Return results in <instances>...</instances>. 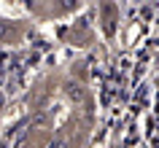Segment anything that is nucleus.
I'll use <instances>...</instances> for the list:
<instances>
[{
    "mask_svg": "<svg viewBox=\"0 0 159 148\" xmlns=\"http://www.w3.org/2000/svg\"><path fill=\"white\" fill-rule=\"evenodd\" d=\"M65 92H67V97L75 100V102H84V97H86V94H84V86H81V83H73V81L65 86Z\"/></svg>",
    "mask_w": 159,
    "mask_h": 148,
    "instance_id": "f257e3e1",
    "label": "nucleus"
},
{
    "mask_svg": "<svg viewBox=\"0 0 159 148\" xmlns=\"http://www.w3.org/2000/svg\"><path fill=\"white\" fill-rule=\"evenodd\" d=\"M67 146H70V140H67V137H59V140H57V143H54L51 148H67Z\"/></svg>",
    "mask_w": 159,
    "mask_h": 148,
    "instance_id": "f03ea898",
    "label": "nucleus"
},
{
    "mask_svg": "<svg viewBox=\"0 0 159 148\" xmlns=\"http://www.w3.org/2000/svg\"><path fill=\"white\" fill-rule=\"evenodd\" d=\"M8 33H11L8 25H6V22H0V38H8Z\"/></svg>",
    "mask_w": 159,
    "mask_h": 148,
    "instance_id": "7ed1b4c3",
    "label": "nucleus"
}]
</instances>
